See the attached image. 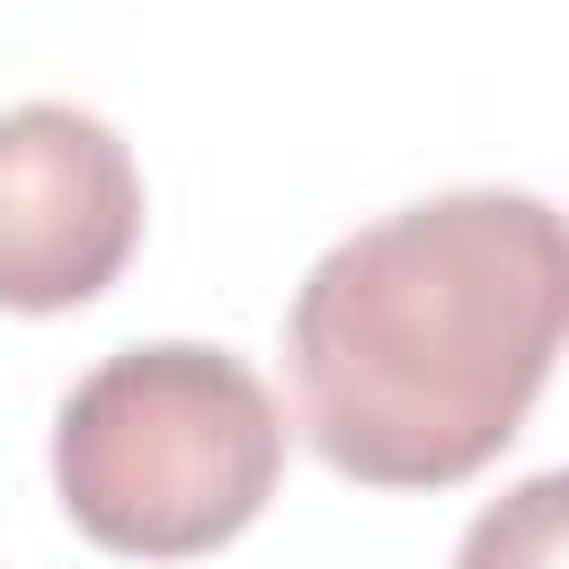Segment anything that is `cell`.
<instances>
[{"label": "cell", "mask_w": 569, "mask_h": 569, "mask_svg": "<svg viewBox=\"0 0 569 569\" xmlns=\"http://www.w3.org/2000/svg\"><path fill=\"white\" fill-rule=\"evenodd\" d=\"M560 311V213L525 187H462L347 231L284 311L311 453L365 489L489 471L551 382Z\"/></svg>", "instance_id": "6da1fadb"}, {"label": "cell", "mask_w": 569, "mask_h": 569, "mask_svg": "<svg viewBox=\"0 0 569 569\" xmlns=\"http://www.w3.org/2000/svg\"><path fill=\"white\" fill-rule=\"evenodd\" d=\"M142 240V178L116 124L62 98L0 116V311L98 302Z\"/></svg>", "instance_id": "3957f363"}, {"label": "cell", "mask_w": 569, "mask_h": 569, "mask_svg": "<svg viewBox=\"0 0 569 569\" xmlns=\"http://www.w3.org/2000/svg\"><path fill=\"white\" fill-rule=\"evenodd\" d=\"M560 533H569V480L560 471H533L498 507L471 516L453 569H560Z\"/></svg>", "instance_id": "277c9868"}, {"label": "cell", "mask_w": 569, "mask_h": 569, "mask_svg": "<svg viewBox=\"0 0 569 569\" xmlns=\"http://www.w3.org/2000/svg\"><path fill=\"white\" fill-rule=\"evenodd\" d=\"M276 480L284 409L231 347H124L80 373L53 418V498L98 551L124 560L222 551L258 525Z\"/></svg>", "instance_id": "7a4b0ae2"}]
</instances>
